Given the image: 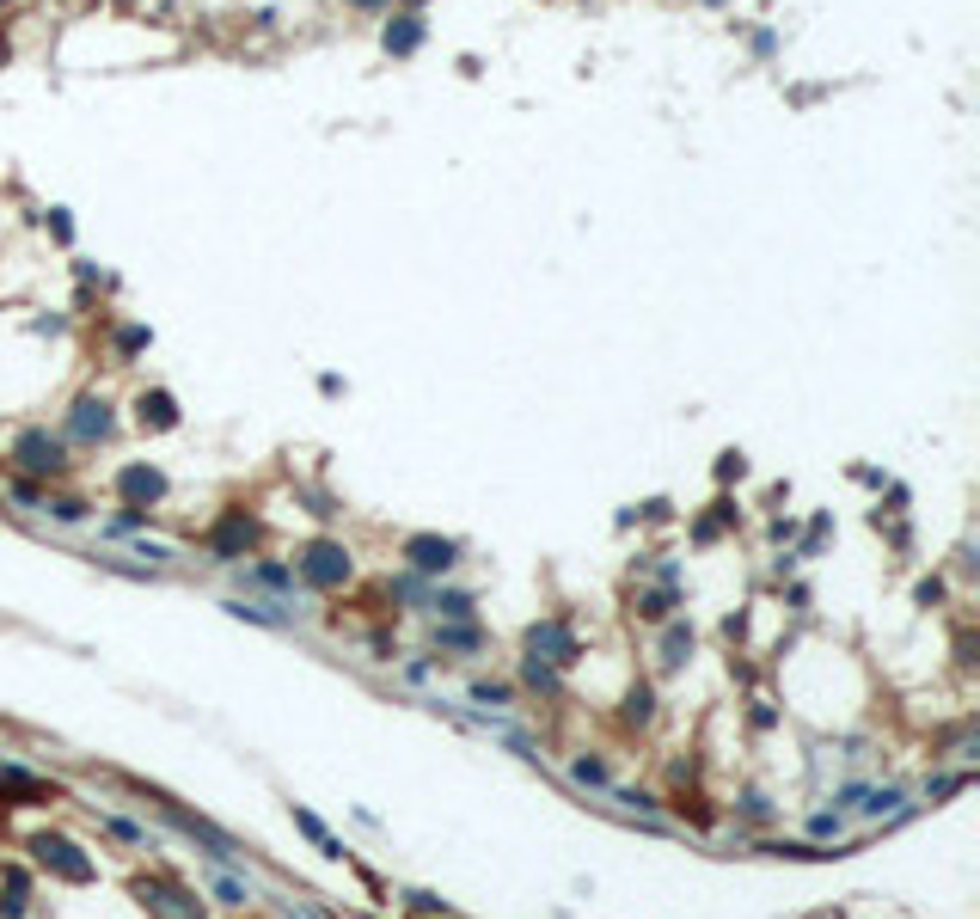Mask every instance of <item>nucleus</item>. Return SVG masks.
Here are the masks:
<instances>
[{
    "label": "nucleus",
    "mask_w": 980,
    "mask_h": 919,
    "mask_svg": "<svg viewBox=\"0 0 980 919\" xmlns=\"http://www.w3.org/2000/svg\"><path fill=\"white\" fill-rule=\"evenodd\" d=\"M350 576H356V564H350V546L343 540H307L294 552V583H307L319 595H337Z\"/></svg>",
    "instance_id": "obj_1"
},
{
    "label": "nucleus",
    "mask_w": 980,
    "mask_h": 919,
    "mask_svg": "<svg viewBox=\"0 0 980 919\" xmlns=\"http://www.w3.org/2000/svg\"><path fill=\"white\" fill-rule=\"evenodd\" d=\"M25 852L49 870V877H62V883H98V864H92L68 834H56V828H37V834L25 840Z\"/></svg>",
    "instance_id": "obj_2"
},
{
    "label": "nucleus",
    "mask_w": 980,
    "mask_h": 919,
    "mask_svg": "<svg viewBox=\"0 0 980 919\" xmlns=\"http://www.w3.org/2000/svg\"><path fill=\"white\" fill-rule=\"evenodd\" d=\"M135 901L154 919H203V895L184 889L178 877H135Z\"/></svg>",
    "instance_id": "obj_3"
},
{
    "label": "nucleus",
    "mask_w": 980,
    "mask_h": 919,
    "mask_svg": "<svg viewBox=\"0 0 980 919\" xmlns=\"http://www.w3.org/2000/svg\"><path fill=\"white\" fill-rule=\"evenodd\" d=\"M13 466L37 472V478H68V442L49 429H19L13 435Z\"/></svg>",
    "instance_id": "obj_4"
},
{
    "label": "nucleus",
    "mask_w": 980,
    "mask_h": 919,
    "mask_svg": "<svg viewBox=\"0 0 980 919\" xmlns=\"http://www.w3.org/2000/svg\"><path fill=\"white\" fill-rule=\"evenodd\" d=\"M527 656L533 662H546V668H570V662H582V638H576V625L558 613V619H539V625H527Z\"/></svg>",
    "instance_id": "obj_5"
},
{
    "label": "nucleus",
    "mask_w": 980,
    "mask_h": 919,
    "mask_svg": "<svg viewBox=\"0 0 980 919\" xmlns=\"http://www.w3.org/2000/svg\"><path fill=\"white\" fill-rule=\"evenodd\" d=\"M264 540V527H258V515H245V509H227L209 534H203V546H209V558H221V564H233V558H245Z\"/></svg>",
    "instance_id": "obj_6"
},
{
    "label": "nucleus",
    "mask_w": 980,
    "mask_h": 919,
    "mask_svg": "<svg viewBox=\"0 0 980 919\" xmlns=\"http://www.w3.org/2000/svg\"><path fill=\"white\" fill-rule=\"evenodd\" d=\"M399 552H405V564L417 576H448L460 564V540H441V534H411Z\"/></svg>",
    "instance_id": "obj_7"
},
{
    "label": "nucleus",
    "mask_w": 980,
    "mask_h": 919,
    "mask_svg": "<svg viewBox=\"0 0 980 919\" xmlns=\"http://www.w3.org/2000/svg\"><path fill=\"white\" fill-rule=\"evenodd\" d=\"M117 497H123V509H147V515H154V503L166 497V472L160 466H123L117 472Z\"/></svg>",
    "instance_id": "obj_8"
},
{
    "label": "nucleus",
    "mask_w": 980,
    "mask_h": 919,
    "mask_svg": "<svg viewBox=\"0 0 980 919\" xmlns=\"http://www.w3.org/2000/svg\"><path fill=\"white\" fill-rule=\"evenodd\" d=\"M111 429H117V417H111L105 399H80L74 417H68V435H74V442H105Z\"/></svg>",
    "instance_id": "obj_9"
},
{
    "label": "nucleus",
    "mask_w": 980,
    "mask_h": 919,
    "mask_svg": "<svg viewBox=\"0 0 980 919\" xmlns=\"http://www.w3.org/2000/svg\"><path fill=\"white\" fill-rule=\"evenodd\" d=\"M135 423H141V429H178V399L166 393V386L141 393V399H135Z\"/></svg>",
    "instance_id": "obj_10"
},
{
    "label": "nucleus",
    "mask_w": 980,
    "mask_h": 919,
    "mask_svg": "<svg viewBox=\"0 0 980 919\" xmlns=\"http://www.w3.org/2000/svg\"><path fill=\"white\" fill-rule=\"evenodd\" d=\"M619 723H625V730H650V723H656V687H650V681H631V687H625Z\"/></svg>",
    "instance_id": "obj_11"
},
{
    "label": "nucleus",
    "mask_w": 980,
    "mask_h": 919,
    "mask_svg": "<svg viewBox=\"0 0 980 919\" xmlns=\"http://www.w3.org/2000/svg\"><path fill=\"white\" fill-rule=\"evenodd\" d=\"M668 625V632H662V668L674 674V668H686V662H693V625H686V619H662Z\"/></svg>",
    "instance_id": "obj_12"
},
{
    "label": "nucleus",
    "mask_w": 980,
    "mask_h": 919,
    "mask_svg": "<svg viewBox=\"0 0 980 919\" xmlns=\"http://www.w3.org/2000/svg\"><path fill=\"white\" fill-rule=\"evenodd\" d=\"M735 521H742V509H735L729 497H717V503H711V515H699V521H693V546H717V540H723V527H735Z\"/></svg>",
    "instance_id": "obj_13"
},
{
    "label": "nucleus",
    "mask_w": 980,
    "mask_h": 919,
    "mask_svg": "<svg viewBox=\"0 0 980 919\" xmlns=\"http://www.w3.org/2000/svg\"><path fill=\"white\" fill-rule=\"evenodd\" d=\"M380 43H386V56H411L417 43H423V19L417 13H399V19L380 31Z\"/></svg>",
    "instance_id": "obj_14"
},
{
    "label": "nucleus",
    "mask_w": 980,
    "mask_h": 919,
    "mask_svg": "<svg viewBox=\"0 0 980 919\" xmlns=\"http://www.w3.org/2000/svg\"><path fill=\"white\" fill-rule=\"evenodd\" d=\"M521 687L527 693H546V699H564V681H558V668H546V662H521Z\"/></svg>",
    "instance_id": "obj_15"
},
{
    "label": "nucleus",
    "mask_w": 980,
    "mask_h": 919,
    "mask_svg": "<svg viewBox=\"0 0 980 919\" xmlns=\"http://www.w3.org/2000/svg\"><path fill=\"white\" fill-rule=\"evenodd\" d=\"M435 619H472V595L466 589H429V601H423Z\"/></svg>",
    "instance_id": "obj_16"
},
{
    "label": "nucleus",
    "mask_w": 980,
    "mask_h": 919,
    "mask_svg": "<svg viewBox=\"0 0 980 919\" xmlns=\"http://www.w3.org/2000/svg\"><path fill=\"white\" fill-rule=\"evenodd\" d=\"M478 644H484V632H478V625H460V619L435 625V650H478Z\"/></svg>",
    "instance_id": "obj_17"
},
{
    "label": "nucleus",
    "mask_w": 980,
    "mask_h": 919,
    "mask_svg": "<svg viewBox=\"0 0 980 919\" xmlns=\"http://www.w3.org/2000/svg\"><path fill=\"white\" fill-rule=\"evenodd\" d=\"M294 828H301V834H307V840H313L325 858H343V840H331V834H325V821H319L313 809H294Z\"/></svg>",
    "instance_id": "obj_18"
},
{
    "label": "nucleus",
    "mask_w": 980,
    "mask_h": 919,
    "mask_svg": "<svg viewBox=\"0 0 980 919\" xmlns=\"http://www.w3.org/2000/svg\"><path fill=\"white\" fill-rule=\"evenodd\" d=\"M570 779H576V785H595V791H607V785H613V772H607V760H601V754H576V760H570Z\"/></svg>",
    "instance_id": "obj_19"
},
{
    "label": "nucleus",
    "mask_w": 980,
    "mask_h": 919,
    "mask_svg": "<svg viewBox=\"0 0 980 919\" xmlns=\"http://www.w3.org/2000/svg\"><path fill=\"white\" fill-rule=\"evenodd\" d=\"M209 889H215V901H221V907H245V901H252V883H239L233 870H215V877H209Z\"/></svg>",
    "instance_id": "obj_20"
},
{
    "label": "nucleus",
    "mask_w": 980,
    "mask_h": 919,
    "mask_svg": "<svg viewBox=\"0 0 980 919\" xmlns=\"http://www.w3.org/2000/svg\"><path fill=\"white\" fill-rule=\"evenodd\" d=\"M245 583H264V589H282V595H294V570L288 564H258Z\"/></svg>",
    "instance_id": "obj_21"
},
{
    "label": "nucleus",
    "mask_w": 980,
    "mask_h": 919,
    "mask_svg": "<svg viewBox=\"0 0 980 919\" xmlns=\"http://www.w3.org/2000/svg\"><path fill=\"white\" fill-rule=\"evenodd\" d=\"M43 503H49V515H56V521H68V527H80V521L92 515L80 497H43Z\"/></svg>",
    "instance_id": "obj_22"
},
{
    "label": "nucleus",
    "mask_w": 980,
    "mask_h": 919,
    "mask_svg": "<svg viewBox=\"0 0 980 919\" xmlns=\"http://www.w3.org/2000/svg\"><path fill=\"white\" fill-rule=\"evenodd\" d=\"M472 699H478V705H509L515 687H509V681H472Z\"/></svg>",
    "instance_id": "obj_23"
},
{
    "label": "nucleus",
    "mask_w": 980,
    "mask_h": 919,
    "mask_svg": "<svg viewBox=\"0 0 980 919\" xmlns=\"http://www.w3.org/2000/svg\"><path fill=\"white\" fill-rule=\"evenodd\" d=\"M613 797H619L625 809H644V815H662V803H656V791H631V785H619Z\"/></svg>",
    "instance_id": "obj_24"
},
{
    "label": "nucleus",
    "mask_w": 980,
    "mask_h": 919,
    "mask_svg": "<svg viewBox=\"0 0 980 919\" xmlns=\"http://www.w3.org/2000/svg\"><path fill=\"white\" fill-rule=\"evenodd\" d=\"M913 601H919V607H938V601H944V576H919Z\"/></svg>",
    "instance_id": "obj_25"
},
{
    "label": "nucleus",
    "mask_w": 980,
    "mask_h": 919,
    "mask_svg": "<svg viewBox=\"0 0 980 919\" xmlns=\"http://www.w3.org/2000/svg\"><path fill=\"white\" fill-rule=\"evenodd\" d=\"M105 828H111L117 840H129V846H141V840H147V834L135 828V821H123V815H105Z\"/></svg>",
    "instance_id": "obj_26"
},
{
    "label": "nucleus",
    "mask_w": 980,
    "mask_h": 919,
    "mask_svg": "<svg viewBox=\"0 0 980 919\" xmlns=\"http://www.w3.org/2000/svg\"><path fill=\"white\" fill-rule=\"evenodd\" d=\"M405 907H411V913H448V901H435V895H423V889H411Z\"/></svg>",
    "instance_id": "obj_27"
},
{
    "label": "nucleus",
    "mask_w": 980,
    "mask_h": 919,
    "mask_svg": "<svg viewBox=\"0 0 980 919\" xmlns=\"http://www.w3.org/2000/svg\"><path fill=\"white\" fill-rule=\"evenodd\" d=\"M956 662H962V668H974V662H980V638H974V632H962V638H956Z\"/></svg>",
    "instance_id": "obj_28"
},
{
    "label": "nucleus",
    "mask_w": 980,
    "mask_h": 919,
    "mask_svg": "<svg viewBox=\"0 0 980 919\" xmlns=\"http://www.w3.org/2000/svg\"><path fill=\"white\" fill-rule=\"evenodd\" d=\"M117 350H123V356H135V350H147V331H141V325H129V331H117Z\"/></svg>",
    "instance_id": "obj_29"
},
{
    "label": "nucleus",
    "mask_w": 980,
    "mask_h": 919,
    "mask_svg": "<svg viewBox=\"0 0 980 919\" xmlns=\"http://www.w3.org/2000/svg\"><path fill=\"white\" fill-rule=\"evenodd\" d=\"M742 472H748L742 454H717V478H723V485H729V478H742Z\"/></svg>",
    "instance_id": "obj_30"
},
{
    "label": "nucleus",
    "mask_w": 980,
    "mask_h": 919,
    "mask_svg": "<svg viewBox=\"0 0 980 919\" xmlns=\"http://www.w3.org/2000/svg\"><path fill=\"white\" fill-rule=\"evenodd\" d=\"M809 834H815V840H827V834H840V809H827V815H815V821H809Z\"/></svg>",
    "instance_id": "obj_31"
},
{
    "label": "nucleus",
    "mask_w": 980,
    "mask_h": 919,
    "mask_svg": "<svg viewBox=\"0 0 980 919\" xmlns=\"http://www.w3.org/2000/svg\"><path fill=\"white\" fill-rule=\"evenodd\" d=\"M742 815H754V821H766V815H772V803H766L760 791H748V797H742Z\"/></svg>",
    "instance_id": "obj_32"
},
{
    "label": "nucleus",
    "mask_w": 980,
    "mask_h": 919,
    "mask_svg": "<svg viewBox=\"0 0 980 919\" xmlns=\"http://www.w3.org/2000/svg\"><path fill=\"white\" fill-rule=\"evenodd\" d=\"M748 717H754V730H772V723H778V711H772L766 699H754V711H748Z\"/></svg>",
    "instance_id": "obj_33"
},
{
    "label": "nucleus",
    "mask_w": 980,
    "mask_h": 919,
    "mask_svg": "<svg viewBox=\"0 0 980 919\" xmlns=\"http://www.w3.org/2000/svg\"><path fill=\"white\" fill-rule=\"evenodd\" d=\"M895 803H901V791H870V803H864V809H870V815H882V809H895Z\"/></svg>",
    "instance_id": "obj_34"
},
{
    "label": "nucleus",
    "mask_w": 980,
    "mask_h": 919,
    "mask_svg": "<svg viewBox=\"0 0 980 919\" xmlns=\"http://www.w3.org/2000/svg\"><path fill=\"white\" fill-rule=\"evenodd\" d=\"M13 497H19V503H43V491H37V485H25V478H13Z\"/></svg>",
    "instance_id": "obj_35"
},
{
    "label": "nucleus",
    "mask_w": 980,
    "mask_h": 919,
    "mask_svg": "<svg viewBox=\"0 0 980 919\" xmlns=\"http://www.w3.org/2000/svg\"><path fill=\"white\" fill-rule=\"evenodd\" d=\"M350 7H386V0H350Z\"/></svg>",
    "instance_id": "obj_36"
},
{
    "label": "nucleus",
    "mask_w": 980,
    "mask_h": 919,
    "mask_svg": "<svg viewBox=\"0 0 980 919\" xmlns=\"http://www.w3.org/2000/svg\"><path fill=\"white\" fill-rule=\"evenodd\" d=\"M0 62H7V43H0Z\"/></svg>",
    "instance_id": "obj_37"
}]
</instances>
